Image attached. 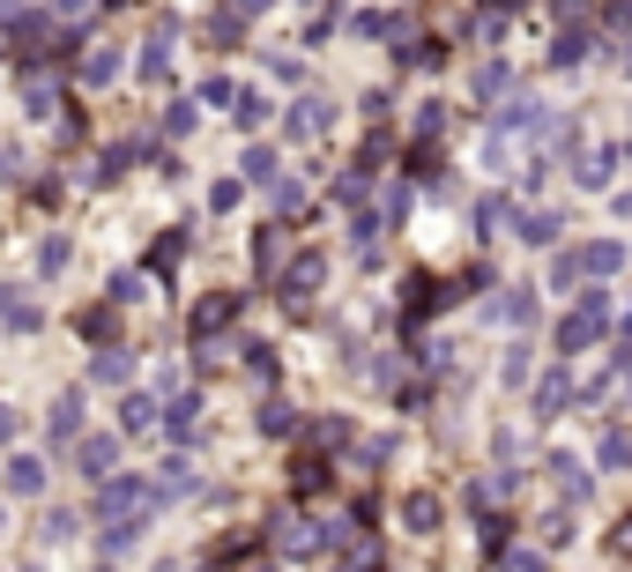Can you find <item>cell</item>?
I'll use <instances>...</instances> for the list:
<instances>
[{
	"mask_svg": "<svg viewBox=\"0 0 632 572\" xmlns=\"http://www.w3.org/2000/svg\"><path fill=\"white\" fill-rule=\"evenodd\" d=\"M603 320H610V297H603V283H595L588 297H581V313L558 327V350H566V357H573V350H588L595 334H603Z\"/></svg>",
	"mask_w": 632,
	"mask_h": 572,
	"instance_id": "cell-1",
	"label": "cell"
},
{
	"mask_svg": "<svg viewBox=\"0 0 632 572\" xmlns=\"http://www.w3.org/2000/svg\"><path fill=\"white\" fill-rule=\"evenodd\" d=\"M573 179H581V186H595V194H603V186H610V179H618V149H581V157H573Z\"/></svg>",
	"mask_w": 632,
	"mask_h": 572,
	"instance_id": "cell-2",
	"label": "cell"
},
{
	"mask_svg": "<svg viewBox=\"0 0 632 572\" xmlns=\"http://www.w3.org/2000/svg\"><path fill=\"white\" fill-rule=\"evenodd\" d=\"M8 490H15V498H38L45 490V461L38 453H15V461H8Z\"/></svg>",
	"mask_w": 632,
	"mask_h": 572,
	"instance_id": "cell-3",
	"label": "cell"
},
{
	"mask_svg": "<svg viewBox=\"0 0 632 572\" xmlns=\"http://www.w3.org/2000/svg\"><path fill=\"white\" fill-rule=\"evenodd\" d=\"M75 431H83V394H75V387H68V394H60V402H52V447H68V439H75Z\"/></svg>",
	"mask_w": 632,
	"mask_h": 572,
	"instance_id": "cell-4",
	"label": "cell"
},
{
	"mask_svg": "<svg viewBox=\"0 0 632 572\" xmlns=\"http://www.w3.org/2000/svg\"><path fill=\"white\" fill-rule=\"evenodd\" d=\"M566 402H573V379H566V365H550L544 387H536V416H558Z\"/></svg>",
	"mask_w": 632,
	"mask_h": 572,
	"instance_id": "cell-5",
	"label": "cell"
},
{
	"mask_svg": "<svg viewBox=\"0 0 632 572\" xmlns=\"http://www.w3.org/2000/svg\"><path fill=\"white\" fill-rule=\"evenodd\" d=\"M45 313L38 305H31V297H23V290H0V327H15V334H31V327H38Z\"/></svg>",
	"mask_w": 632,
	"mask_h": 572,
	"instance_id": "cell-6",
	"label": "cell"
},
{
	"mask_svg": "<svg viewBox=\"0 0 632 572\" xmlns=\"http://www.w3.org/2000/svg\"><path fill=\"white\" fill-rule=\"evenodd\" d=\"M297 134V142H305V134H320V126H328V97H297L291 105V120H283Z\"/></svg>",
	"mask_w": 632,
	"mask_h": 572,
	"instance_id": "cell-7",
	"label": "cell"
},
{
	"mask_svg": "<svg viewBox=\"0 0 632 572\" xmlns=\"http://www.w3.org/2000/svg\"><path fill=\"white\" fill-rule=\"evenodd\" d=\"M320 276H328V268H320V253H305L291 276H283V297H291V305H305V290H320Z\"/></svg>",
	"mask_w": 632,
	"mask_h": 572,
	"instance_id": "cell-8",
	"label": "cell"
},
{
	"mask_svg": "<svg viewBox=\"0 0 632 572\" xmlns=\"http://www.w3.org/2000/svg\"><path fill=\"white\" fill-rule=\"evenodd\" d=\"M544 468L558 476V490H566V498H588V476H581V461H573V453H550Z\"/></svg>",
	"mask_w": 632,
	"mask_h": 572,
	"instance_id": "cell-9",
	"label": "cell"
},
{
	"mask_svg": "<svg viewBox=\"0 0 632 572\" xmlns=\"http://www.w3.org/2000/svg\"><path fill=\"white\" fill-rule=\"evenodd\" d=\"M581 268H595V276H618V268H625V245H618V239H595L588 253H581Z\"/></svg>",
	"mask_w": 632,
	"mask_h": 572,
	"instance_id": "cell-10",
	"label": "cell"
},
{
	"mask_svg": "<svg viewBox=\"0 0 632 572\" xmlns=\"http://www.w3.org/2000/svg\"><path fill=\"white\" fill-rule=\"evenodd\" d=\"M239 313V297H209V305H194V334H216V327H231Z\"/></svg>",
	"mask_w": 632,
	"mask_h": 572,
	"instance_id": "cell-11",
	"label": "cell"
},
{
	"mask_svg": "<svg viewBox=\"0 0 632 572\" xmlns=\"http://www.w3.org/2000/svg\"><path fill=\"white\" fill-rule=\"evenodd\" d=\"M165 416H171V439H186V431H194V416H202V394L186 387V394H179V402H171Z\"/></svg>",
	"mask_w": 632,
	"mask_h": 572,
	"instance_id": "cell-12",
	"label": "cell"
},
{
	"mask_svg": "<svg viewBox=\"0 0 632 572\" xmlns=\"http://www.w3.org/2000/svg\"><path fill=\"white\" fill-rule=\"evenodd\" d=\"M149 416H157V402H149V394H126V402H120V424H126V431H149Z\"/></svg>",
	"mask_w": 632,
	"mask_h": 572,
	"instance_id": "cell-13",
	"label": "cell"
},
{
	"mask_svg": "<svg viewBox=\"0 0 632 572\" xmlns=\"http://www.w3.org/2000/svg\"><path fill=\"white\" fill-rule=\"evenodd\" d=\"M75 461H83V476H105V468H112V439H83Z\"/></svg>",
	"mask_w": 632,
	"mask_h": 572,
	"instance_id": "cell-14",
	"label": "cell"
},
{
	"mask_svg": "<svg viewBox=\"0 0 632 572\" xmlns=\"http://www.w3.org/2000/svg\"><path fill=\"white\" fill-rule=\"evenodd\" d=\"M581 52H588V38H581V31H566V38L550 45V68H581Z\"/></svg>",
	"mask_w": 632,
	"mask_h": 572,
	"instance_id": "cell-15",
	"label": "cell"
},
{
	"mask_svg": "<svg viewBox=\"0 0 632 572\" xmlns=\"http://www.w3.org/2000/svg\"><path fill=\"white\" fill-rule=\"evenodd\" d=\"M521 239H528V245H550V239H558V216H550V208H544V216H521Z\"/></svg>",
	"mask_w": 632,
	"mask_h": 572,
	"instance_id": "cell-16",
	"label": "cell"
},
{
	"mask_svg": "<svg viewBox=\"0 0 632 572\" xmlns=\"http://www.w3.org/2000/svg\"><path fill=\"white\" fill-rule=\"evenodd\" d=\"M276 179V149H246V186H268Z\"/></svg>",
	"mask_w": 632,
	"mask_h": 572,
	"instance_id": "cell-17",
	"label": "cell"
},
{
	"mask_svg": "<svg viewBox=\"0 0 632 572\" xmlns=\"http://www.w3.org/2000/svg\"><path fill=\"white\" fill-rule=\"evenodd\" d=\"M291 424H297V416H291V409H283V402H260V431H268V439H283Z\"/></svg>",
	"mask_w": 632,
	"mask_h": 572,
	"instance_id": "cell-18",
	"label": "cell"
},
{
	"mask_svg": "<svg viewBox=\"0 0 632 572\" xmlns=\"http://www.w3.org/2000/svg\"><path fill=\"white\" fill-rule=\"evenodd\" d=\"M120 75V52H89L83 60V82H112Z\"/></svg>",
	"mask_w": 632,
	"mask_h": 572,
	"instance_id": "cell-19",
	"label": "cell"
},
{
	"mask_svg": "<svg viewBox=\"0 0 632 572\" xmlns=\"http://www.w3.org/2000/svg\"><path fill=\"white\" fill-rule=\"evenodd\" d=\"M231 105H239V126H260V120H268V105H260V89H239Z\"/></svg>",
	"mask_w": 632,
	"mask_h": 572,
	"instance_id": "cell-20",
	"label": "cell"
},
{
	"mask_svg": "<svg viewBox=\"0 0 632 572\" xmlns=\"http://www.w3.org/2000/svg\"><path fill=\"white\" fill-rule=\"evenodd\" d=\"M134 498H149V484H134V476H126V484L105 490V513H120V506H134Z\"/></svg>",
	"mask_w": 632,
	"mask_h": 572,
	"instance_id": "cell-21",
	"label": "cell"
},
{
	"mask_svg": "<svg viewBox=\"0 0 632 572\" xmlns=\"http://www.w3.org/2000/svg\"><path fill=\"white\" fill-rule=\"evenodd\" d=\"M402 521H410V528H439V506H432V498H410Z\"/></svg>",
	"mask_w": 632,
	"mask_h": 572,
	"instance_id": "cell-22",
	"label": "cell"
},
{
	"mask_svg": "<svg viewBox=\"0 0 632 572\" xmlns=\"http://www.w3.org/2000/svg\"><path fill=\"white\" fill-rule=\"evenodd\" d=\"M165 134H194V97H179V105L165 112Z\"/></svg>",
	"mask_w": 632,
	"mask_h": 572,
	"instance_id": "cell-23",
	"label": "cell"
},
{
	"mask_svg": "<svg viewBox=\"0 0 632 572\" xmlns=\"http://www.w3.org/2000/svg\"><path fill=\"white\" fill-rule=\"evenodd\" d=\"M625 461H632V439H625V431H610V439H603V468H625Z\"/></svg>",
	"mask_w": 632,
	"mask_h": 572,
	"instance_id": "cell-24",
	"label": "cell"
},
{
	"mask_svg": "<svg viewBox=\"0 0 632 572\" xmlns=\"http://www.w3.org/2000/svg\"><path fill=\"white\" fill-rule=\"evenodd\" d=\"M291 476H297V490H320V484H328V461H297Z\"/></svg>",
	"mask_w": 632,
	"mask_h": 572,
	"instance_id": "cell-25",
	"label": "cell"
},
{
	"mask_svg": "<svg viewBox=\"0 0 632 572\" xmlns=\"http://www.w3.org/2000/svg\"><path fill=\"white\" fill-rule=\"evenodd\" d=\"M499 89H506V68H499V60H491V68H476V97H499Z\"/></svg>",
	"mask_w": 632,
	"mask_h": 572,
	"instance_id": "cell-26",
	"label": "cell"
},
{
	"mask_svg": "<svg viewBox=\"0 0 632 572\" xmlns=\"http://www.w3.org/2000/svg\"><path fill=\"white\" fill-rule=\"evenodd\" d=\"M38 268H45V276H60V268H68V239H52V245H45V253H38Z\"/></svg>",
	"mask_w": 632,
	"mask_h": 572,
	"instance_id": "cell-27",
	"label": "cell"
},
{
	"mask_svg": "<svg viewBox=\"0 0 632 572\" xmlns=\"http://www.w3.org/2000/svg\"><path fill=\"white\" fill-rule=\"evenodd\" d=\"M165 490H194V461H171V468H165Z\"/></svg>",
	"mask_w": 632,
	"mask_h": 572,
	"instance_id": "cell-28",
	"label": "cell"
},
{
	"mask_svg": "<svg viewBox=\"0 0 632 572\" xmlns=\"http://www.w3.org/2000/svg\"><path fill=\"white\" fill-rule=\"evenodd\" d=\"M97 379H126V350H105L97 357Z\"/></svg>",
	"mask_w": 632,
	"mask_h": 572,
	"instance_id": "cell-29",
	"label": "cell"
},
{
	"mask_svg": "<svg viewBox=\"0 0 632 572\" xmlns=\"http://www.w3.org/2000/svg\"><path fill=\"white\" fill-rule=\"evenodd\" d=\"M268 8H276V0H231V15H239V23H246V15H268Z\"/></svg>",
	"mask_w": 632,
	"mask_h": 572,
	"instance_id": "cell-30",
	"label": "cell"
},
{
	"mask_svg": "<svg viewBox=\"0 0 632 572\" xmlns=\"http://www.w3.org/2000/svg\"><path fill=\"white\" fill-rule=\"evenodd\" d=\"M8 439H15V409L0 402V447H8Z\"/></svg>",
	"mask_w": 632,
	"mask_h": 572,
	"instance_id": "cell-31",
	"label": "cell"
},
{
	"mask_svg": "<svg viewBox=\"0 0 632 572\" xmlns=\"http://www.w3.org/2000/svg\"><path fill=\"white\" fill-rule=\"evenodd\" d=\"M52 8H60V15H75V8H83V0H52Z\"/></svg>",
	"mask_w": 632,
	"mask_h": 572,
	"instance_id": "cell-32",
	"label": "cell"
},
{
	"mask_svg": "<svg viewBox=\"0 0 632 572\" xmlns=\"http://www.w3.org/2000/svg\"><path fill=\"white\" fill-rule=\"evenodd\" d=\"M625 68H632V60H625Z\"/></svg>",
	"mask_w": 632,
	"mask_h": 572,
	"instance_id": "cell-33",
	"label": "cell"
}]
</instances>
